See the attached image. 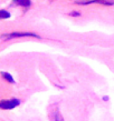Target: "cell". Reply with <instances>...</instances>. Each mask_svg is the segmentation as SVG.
Instances as JSON below:
<instances>
[{
    "label": "cell",
    "mask_w": 114,
    "mask_h": 121,
    "mask_svg": "<svg viewBox=\"0 0 114 121\" xmlns=\"http://www.w3.org/2000/svg\"><path fill=\"white\" fill-rule=\"evenodd\" d=\"M20 104V100L19 99H10V100H2L0 101V109L4 110H10L14 109L17 106Z\"/></svg>",
    "instance_id": "cell-1"
},
{
    "label": "cell",
    "mask_w": 114,
    "mask_h": 121,
    "mask_svg": "<svg viewBox=\"0 0 114 121\" xmlns=\"http://www.w3.org/2000/svg\"><path fill=\"white\" fill-rule=\"evenodd\" d=\"M4 37L8 38V39H12V38H21V37H33V38H37V39L40 38L38 35L33 33V32H11V33L5 35Z\"/></svg>",
    "instance_id": "cell-2"
},
{
    "label": "cell",
    "mask_w": 114,
    "mask_h": 121,
    "mask_svg": "<svg viewBox=\"0 0 114 121\" xmlns=\"http://www.w3.org/2000/svg\"><path fill=\"white\" fill-rule=\"evenodd\" d=\"M12 2L15 4H17V6H21V7H29L31 4L30 0H14Z\"/></svg>",
    "instance_id": "cell-3"
},
{
    "label": "cell",
    "mask_w": 114,
    "mask_h": 121,
    "mask_svg": "<svg viewBox=\"0 0 114 121\" xmlns=\"http://www.w3.org/2000/svg\"><path fill=\"white\" fill-rule=\"evenodd\" d=\"M1 76L8 81V82H10V83H15V80H14V78L11 77L10 73H8V72H1Z\"/></svg>",
    "instance_id": "cell-4"
},
{
    "label": "cell",
    "mask_w": 114,
    "mask_h": 121,
    "mask_svg": "<svg viewBox=\"0 0 114 121\" xmlns=\"http://www.w3.org/2000/svg\"><path fill=\"white\" fill-rule=\"evenodd\" d=\"M10 18V13L6 10H0V19H8Z\"/></svg>",
    "instance_id": "cell-5"
},
{
    "label": "cell",
    "mask_w": 114,
    "mask_h": 121,
    "mask_svg": "<svg viewBox=\"0 0 114 121\" xmlns=\"http://www.w3.org/2000/svg\"><path fill=\"white\" fill-rule=\"evenodd\" d=\"M54 117H55V121H64V118H63L62 114L59 113V111H56Z\"/></svg>",
    "instance_id": "cell-6"
},
{
    "label": "cell",
    "mask_w": 114,
    "mask_h": 121,
    "mask_svg": "<svg viewBox=\"0 0 114 121\" xmlns=\"http://www.w3.org/2000/svg\"><path fill=\"white\" fill-rule=\"evenodd\" d=\"M70 16H79V13H78L77 11H74V12H72V13H70Z\"/></svg>",
    "instance_id": "cell-7"
},
{
    "label": "cell",
    "mask_w": 114,
    "mask_h": 121,
    "mask_svg": "<svg viewBox=\"0 0 114 121\" xmlns=\"http://www.w3.org/2000/svg\"><path fill=\"white\" fill-rule=\"evenodd\" d=\"M103 100H109V97H103Z\"/></svg>",
    "instance_id": "cell-8"
}]
</instances>
